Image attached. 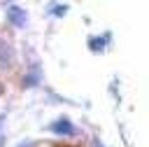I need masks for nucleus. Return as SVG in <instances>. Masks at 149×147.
<instances>
[{"label":"nucleus","instance_id":"nucleus-8","mask_svg":"<svg viewBox=\"0 0 149 147\" xmlns=\"http://www.w3.org/2000/svg\"><path fill=\"white\" fill-rule=\"evenodd\" d=\"M0 93H2V84H0Z\"/></svg>","mask_w":149,"mask_h":147},{"label":"nucleus","instance_id":"nucleus-7","mask_svg":"<svg viewBox=\"0 0 149 147\" xmlns=\"http://www.w3.org/2000/svg\"><path fill=\"white\" fill-rule=\"evenodd\" d=\"M95 147H102V145H100V142H95Z\"/></svg>","mask_w":149,"mask_h":147},{"label":"nucleus","instance_id":"nucleus-2","mask_svg":"<svg viewBox=\"0 0 149 147\" xmlns=\"http://www.w3.org/2000/svg\"><path fill=\"white\" fill-rule=\"evenodd\" d=\"M7 19H9L12 26L21 28V26L26 23V12H23L21 7H16V5H9V7H7Z\"/></svg>","mask_w":149,"mask_h":147},{"label":"nucleus","instance_id":"nucleus-3","mask_svg":"<svg viewBox=\"0 0 149 147\" xmlns=\"http://www.w3.org/2000/svg\"><path fill=\"white\" fill-rule=\"evenodd\" d=\"M107 40H109V35H105L102 40H98V37H91V40H88V47H91L93 51H102V49H105V42H107Z\"/></svg>","mask_w":149,"mask_h":147},{"label":"nucleus","instance_id":"nucleus-5","mask_svg":"<svg viewBox=\"0 0 149 147\" xmlns=\"http://www.w3.org/2000/svg\"><path fill=\"white\" fill-rule=\"evenodd\" d=\"M63 12H68V7H65V5H61V7H54V16H63Z\"/></svg>","mask_w":149,"mask_h":147},{"label":"nucleus","instance_id":"nucleus-1","mask_svg":"<svg viewBox=\"0 0 149 147\" xmlns=\"http://www.w3.org/2000/svg\"><path fill=\"white\" fill-rule=\"evenodd\" d=\"M49 128H51L54 133H61V135H74V133H77V128L72 126V121L65 119V117H63V119H56Z\"/></svg>","mask_w":149,"mask_h":147},{"label":"nucleus","instance_id":"nucleus-6","mask_svg":"<svg viewBox=\"0 0 149 147\" xmlns=\"http://www.w3.org/2000/svg\"><path fill=\"white\" fill-rule=\"evenodd\" d=\"M28 145H30V142H28V140H26V142H21V145H19V147H28Z\"/></svg>","mask_w":149,"mask_h":147},{"label":"nucleus","instance_id":"nucleus-4","mask_svg":"<svg viewBox=\"0 0 149 147\" xmlns=\"http://www.w3.org/2000/svg\"><path fill=\"white\" fill-rule=\"evenodd\" d=\"M5 145V114H0V147Z\"/></svg>","mask_w":149,"mask_h":147}]
</instances>
